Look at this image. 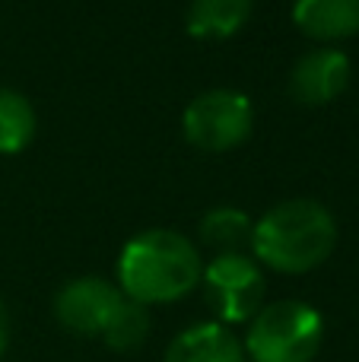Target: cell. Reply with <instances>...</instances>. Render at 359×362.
I'll use <instances>...</instances> for the list:
<instances>
[{"instance_id":"obj_6","label":"cell","mask_w":359,"mask_h":362,"mask_svg":"<svg viewBox=\"0 0 359 362\" xmlns=\"http://www.w3.org/2000/svg\"><path fill=\"white\" fill-rule=\"evenodd\" d=\"M124 293L102 276H76L54 296V318L76 337H102Z\"/></svg>"},{"instance_id":"obj_7","label":"cell","mask_w":359,"mask_h":362,"mask_svg":"<svg viewBox=\"0 0 359 362\" xmlns=\"http://www.w3.org/2000/svg\"><path fill=\"white\" fill-rule=\"evenodd\" d=\"M350 57L341 48H312L293 64L290 95L299 105H328L350 86Z\"/></svg>"},{"instance_id":"obj_1","label":"cell","mask_w":359,"mask_h":362,"mask_svg":"<svg viewBox=\"0 0 359 362\" xmlns=\"http://www.w3.org/2000/svg\"><path fill=\"white\" fill-rule=\"evenodd\" d=\"M204 257L188 235L146 229L121 248L118 289L140 305H169L201 286Z\"/></svg>"},{"instance_id":"obj_2","label":"cell","mask_w":359,"mask_h":362,"mask_svg":"<svg viewBox=\"0 0 359 362\" xmlns=\"http://www.w3.org/2000/svg\"><path fill=\"white\" fill-rule=\"evenodd\" d=\"M337 245L334 213L312 197H293L271 206L254 223L252 257L277 274H309L322 267Z\"/></svg>"},{"instance_id":"obj_12","label":"cell","mask_w":359,"mask_h":362,"mask_svg":"<svg viewBox=\"0 0 359 362\" xmlns=\"http://www.w3.org/2000/svg\"><path fill=\"white\" fill-rule=\"evenodd\" d=\"M35 137V108L16 89H0V153L13 156V153L25 150Z\"/></svg>"},{"instance_id":"obj_10","label":"cell","mask_w":359,"mask_h":362,"mask_svg":"<svg viewBox=\"0 0 359 362\" xmlns=\"http://www.w3.org/2000/svg\"><path fill=\"white\" fill-rule=\"evenodd\" d=\"M254 219L239 206H213L201 216L197 223V235L201 245L210 248L213 255H239L252 245Z\"/></svg>"},{"instance_id":"obj_13","label":"cell","mask_w":359,"mask_h":362,"mask_svg":"<svg viewBox=\"0 0 359 362\" xmlns=\"http://www.w3.org/2000/svg\"><path fill=\"white\" fill-rule=\"evenodd\" d=\"M146 337H150V308L134 299H121L112 321L102 331V340L118 353H131L140 350L146 344Z\"/></svg>"},{"instance_id":"obj_3","label":"cell","mask_w":359,"mask_h":362,"mask_svg":"<svg viewBox=\"0 0 359 362\" xmlns=\"http://www.w3.org/2000/svg\"><path fill=\"white\" fill-rule=\"evenodd\" d=\"M324 318L299 299L264 302L242 337L248 362H312L322 350Z\"/></svg>"},{"instance_id":"obj_11","label":"cell","mask_w":359,"mask_h":362,"mask_svg":"<svg viewBox=\"0 0 359 362\" xmlns=\"http://www.w3.org/2000/svg\"><path fill=\"white\" fill-rule=\"evenodd\" d=\"M254 0H191L188 32L194 38H229L248 23Z\"/></svg>"},{"instance_id":"obj_5","label":"cell","mask_w":359,"mask_h":362,"mask_svg":"<svg viewBox=\"0 0 359 362\" xmlns=\"http://www.w3.org/2000/svg\"><path fill=\"white\" fill-rule=\"evenodd\" d=\"M254 108L239 89H207L194 95L182 115L184 140L197 150L226 153L252 137Z\"/></svg>"},{"instance_id":"obj_8","label":"cell","mask_w":359,"mask_h":362,"mask_svg":"<svg viewBox=\"0 0 359 362\" xmlns=\"http://www.w3.org/2000/svg\"><path fill=\"white\" fill-rule=\"evenodd\" d=\"M163 362H248L245 346L233 334V327L220 321H201L184 327L165 346Z\"/></svg>"},{"instance_id":"obj_4","label":"cell","mask_w":359,"mask_h":362,"mask_svg":"<svg viewBox=\"0 0 359 362\" xmlns=\"http://www.w3.org/2000/svg\"><path fill=\"white\" fill-rule=\"evenodd\" d=\"M264 267L252 255H213L204 264L201 293L220 325H248L264 305Z\"/></svg>"},{"instance_id":"obj_14","label":"cell","mask_w":359,"mask_h":362,"mask_svg":"<svg viewBox=\"0 0 359 362\" xmlns=\"http://www.w3.org/2000/svg\"><path fill=\"white\" fill-rule=\"evenodd\" d=\"M6 346H10V308L0 299V359H4Z\"/></svg>"},{"instance_id":"obj_9","label":"cell","mask_w":359,"mask_h":362,"mask_svg":"<svg viewBox=\"0 0 359 362\" xmlns=\"http://www.w3.org/2000/svg\"><path fill=\"white\" fill-rule=\"evenodd\" d=\"M293 23L312 42H343L359 32V0H296Z\"/></svg>"}]
</instances>
